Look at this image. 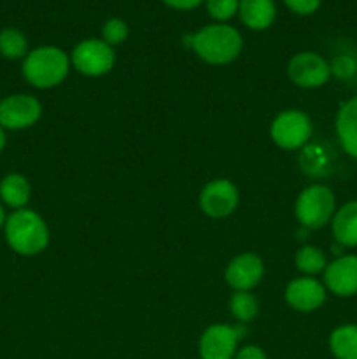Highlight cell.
<instances>
[{"instance_id": "6da1fadb", "label": "cell", "mask_w": 357, "mask_h": 359, "mask_svg": "<svg viewBox=\"0 0 357 359\" xmlns=\"http://www.w3.org/2000/svg\"><path fill=\"white\" fill-rule=\"evenodd\" d=\"M191 48L196 55L212 65L230 63L240 55L241 37L238 30L224 23L206 25L191 35Z\"/></svg>"}, {"instance_id": "7a4b0ae2", "label": "cell", "mask_w": 357, "mask_h": 359, "mask_svg": "<svg viewBox=\"0 0 357 359\" xmlns=\"http://www.w3.org/2000/svg\"><path fill=\"white\" fill-rule=\"evenodd\" d=\"M6 238L18 255L34 256L48 245L49 230L44 219L34 210L18 209L6 219Z\"/></svg>"}, {"instance_id": "3957f363", "label": "cell", "mask_w": 357, "mask_h": 359, "mask_svg": "<svg viewBox=\"0 0 357 359\" xmlns=\"http://www.w3.org/2000/svg\"><path fill=\"white\" fill-rule=\"evenodd\" d=\"M23 74L30 84L37 88H52L62 83L69 74V58L52 46L34 49L24 58Z\"/></svg>"}, {"instance_id": "277c9868", "label": "cell", "mask_w": 357, "mask_h": 359, "mask_svg": "<svg viewBox=\"0 0 357 359\" xmlns=\"http://www.w3.org/2000/svg\"><path fill=\"white\" fill-rule=\"evenodd\" d=\"M332 212H335V196L326 186H310L298 196L296 216L303 226L312 230L322 228L331 219Z\"/></svg>"}, {"instance_id": "5b68a950", "label": "cell", "mask_w": 357, "mask_h": 359, "mask_svg": "<svg viewBox=\"0 0 357 359\" xmlns=\"http://www.w3.org/2000/svg\"><path fill=\"white\" fill-rule=\"evenodd\" d=\"M114 49L107 42L88 39L72 51V63L84 76H104L114 67Z\"/></svg>"}, {"instance_id": "8992f818", "label": "cell", "mask_w": 357, "mask_h": 359, "mask_svg": "<svg viewBox=\"0 0 357 359\" xmlns=\"http://www.w3.org/2000/svg\"><path fill=\"white\" fill-rule=\"evenodd\" d=\"M312 121L304 112L286 111L272 123V139L282 149H298L310 140Z\"/></svg>"}, {"instance_id": "52a82bcc", "label": "cell", "mask_w": 357, "mask_h": 359, "mask_svg": "<svg viewBox=\"0 0 357 359\" xmlns=\"http://www.w3.org/2000/svg\"><path fill=\"white\" fill-rule=\"evenodd\" d=\"M41 102L31 95H10L0 102V126L9 130L28 128L41 118Z\"/></svg>"}, {"instance_id": "ba28073f", "label": "cell", "mask_w": 357, "mask_h": 359, "mask_svg": "<svg viewBox=\"0 0 357 359\" xmlns=\"http://www.w3.org/2000/svg\"><path fill=\"white\" fill-rule=\"evenodd\" d=\"M290 81L301 88H317L328 83L331 67L317 53H298L287 65Z\"/></svg>"}, {"instance_id": "9c48e42d", "label": "cell", "mask_w": 357, "mask_h": 359, "mask_svg": "<svg viewBox=\"0 0 357 359\" xmlns=\"http://www.w3.org/2000/svg\"><path fill=\"white\" fill-rule=\"evenodd\" d=\"M200 205L210 217L230 216L238 205L237 188L227 179H216L203 188Z\"/></svg>"}, {"instance_id": "30bf717a", "label": "cell", "mask_w": 357, "mask_h": 359, "mask_svg": "<svg viewBox=\"0 0 357 359\" xmlns=\"http://www.w3.org/2000/svg\"><path fill=\"white\" fill-rule=\"evenodd\" d=\"M240 330L226 325H214L203 333L200 340V356L202 359H233Z\"/></svg>"}, {"instance_id": "8fae6325", "label": "cell", "mask_w": 357, "mask_h": 359, "mask_svg": "<svg viewBox=\"0 0 357 359\" xmlns=\"http://www.w3.org/2000/svg\"><path fill=\"white\" fill-rule=\"evenodd\" d=\"M262 272L265 269H262V262L259 259V256L247 252V255H240L231 259L226 269V280L233 290L248 291L258 286Z\"/></svg>"}, {"instance_id": "7c38bea8", "label": "cell", "mask_w": 357, "mask_h": 359, "mask_svg": "<svg viewBox=\"0 0 357 359\" xmlns=\"http://www.w3.org/2000/svg\"><path fill=\"white\" fill-rule=\"evenodd\" d=\"M286 300L300 312H312L321 307L326 300V290L318 280L301 277L286 287Z\"/></svg>"}, {"instance_id": "4fadbf2b", "label": "cell", "mask_w": 357, "mask_h": 359, "mask_svg": "<svg viewBox=\"0 0 357 359\" xmlns=\"http://www.w3.org/2000/svg\"><path fill=\"white\" fill-rule=\"evenodd\" d=\"M324 280L338 297H352L357 293V256H342L328 265Z\"/></svg>"}, {"instance_id": "5bb4252c", "label": "cell", "mask_w": 357, "mask_h": 359, "mask_svg": "<svg viewBox=\"0 0 357 359\" xmlns=\"http://www.w3.org/2000/svg\"><path fill=\"white\" fill-rule=\"evenodd\" d=\"M238 14L251 30H265L275 21L276 7L273 0H240Z\"/></svg>"}, {"instance_id": "9a60e30c", "label": "cell", "mask_w": 357, "mask_h": 359, "mask_svg": "<svg viewBox=\"0 0 357 359\" xmlns=\"http://www.w3.org/2000/svg\"><path fill=\"white\" fill-rule=\"evenodd\" d=\"M336 133L343 149L357 160V97L340 109L336 118Z\"/></svg>"}, {"instance_id": "2e32d148", "label": "cell", "mask_w": 357, "mask_h": 359, "mask_svg": "<svg viewBox=\"0 0 357 359\" xmlns=\"http://www.w3.org/2000/svg\"><path fill=\"white\" fill-rule=\"evenodd\" d=\"M332 233L343 248L357 245V202L343 205L332 219Z\"/></svg>"}, {"instance_id": "e0dca14e", "label": "cell", "mask_w": 357, "mask_h": 359, "mask_svg": "<svg viewBox=\"0 0 357 359\" xmlns=\"http://www.w3.org/2000/svg\"><path fill=\"white\" fill-rule=\"evenodd\" d=\"M300 161L304 174L312 177H324L331 172V151L324 144H308Z\"/></svg>"}, {"instance_id": "ac0fdd59", "label": "cell", "mask_w": 357, "mask_h": 359, "mask_svg": "<svg viewBox=\"0 0 357 359\" xmlns=\"http://www.w3.org/2000/svg\"><path fill=\"white\" fill-rule=\"evenodd\" d=\"M0 198L14 209H21L30 200V184L20 174H9L0 181Z\"/></svg>"}, {"instance_id": "d6986e66", "label": "cell", "mask_w": 357, "mask_h": 359, "mask_svg": "<svg viewBox=\"0 0 357 359\" xmlns=\"http://www.w3.org/2000/svg\"><path fill=\"white\" fill-rule=\"evenodd\" d=\"M332 354L338 359H357V326H340L329 339Z\"/></svg>"}, {"instance_id": "ffe728a7", "label": "cell", "mask_w": 357, "mask_h": 359, "mask_svg": "<svg viewBox=\"0 0 357 359\" xmlns=\"http://www.w3.org/2000/svg\"><path fill=\"white\" fill-rule=\"evenodd\" d=\"M28 42L23 32L18 28H4L0 32V55L6 58L16 60L27 55Z\"/></svg>"}, {"instance_id": "44dd1931", "label": "cell", "mask_w": 357, "mask_h": 359, "mask_svg": "<svg viewBox=\"0 0 357 359\" xmlns=\"http://www.w3.org/2000/svg\"><path fill=\"white\" fill-rule=\"evenodd\" d=\"M230 311L238 321L247 323V321H252V319L258 316L259 305H258V300H255L248 291H237V293L231 297Z\"/></svg>"}, {"instance_id": "7402d4cb", "label": "cell", "mask_w": 357, "mask_h": 359, "mask_svg": "<svg viewBox=\"0 0 357 359\" xmlns=\"http://www.w3.org/2000/svg\"><path fill=\"white\" fill-rule=\"evenodd\" d=\"M296 266L300 272L314 276V273L322 272L326 269V256L322 255L321 249L304 245L296 252Z\"/></svg>"}, {"instance_id": "603a6c76", "label": "cell", "mask_w": 357, "mask_h": 359, "mask_svg": "<svg viewBox=\"0 0 357 359\" xmlns=\"http://www.w3.org/2000/svg\"><path fill=\"white\" fill-rule=\"evenodd\" d=\"M102 37H104L102 41L107 42L108 46L121 44L128 37V25L122 20H119V18L107 20L104 23V28H102Z\"/></svg>"}, {"instance_id": "cb8c5ba5", "label": "cell", "mask_w": 357, "mask_h": 359, "mask_svg": "<svg viewBox=\"0 0 357 359\" xmlns=\"http://www.w3.org/2000/svg\"><path fill=\"white\" fill-rule=\"evenodd\" d=\"M206 11L217 21H227L238 13L240 0H205Z\"/></svg>"}, {"instance_id": "d4e9b609", "label": "cell", "mask_w": 357, "mask_h": 359, "mask_svg": "<svg viewBox=\"0 0 357 359\" xmlns=\"http://www.w3.org/2000/svg\"><path fill=\"white\" fill-rule=\"evenodd\" d=\"M322 0H284L287 7H289L293 13L301 14V16H308V14L315 13L321 6Z\"/></svg>"}, {"instance_id": "484cf974", "label": "cell", "mask_w": 357, "mask_h": 359, "mask_svg": "<svg viewBox=\"0 0 357 359\" xmlns=\"http://www.w3.org/2000/svg\"><path fill=\"white\" fill-rule=\"evenodd\" d=\"M332 72L340 77H350L354 74V62L349 56H340L335 60V65H332Z\"/></svg>"}, {"instance_id": "4316f807", "label": "cell", "mask_w": 357, "mask_h": 359, "mask_svg": "<svg viewBox=\"0 0 357 359\" xmlns=\"http://www.w3.org/2000/svg\"><path fill=\"white\" fill-rule=\"evenodd\" d=\"M234 359H266V354L262 353V349H259V347L247 346L241 351H238Z\"/></svg>"}, {"instance_id": "83f0119b", "label": "cell", "mask_w": 357, "mask_h": 359, "mask_svg": "<svg viewBox=\"0 0 357 359\" xmlns=\"http://www.w3.org/2000/svg\"><path fill=\"white\" fill-rule=\"evenodd\" d=\"M167 6L174 7V9H178V11H189V9H195V7H198L200 4L205 2V0H163Z\"/></svg>"}, {"instance_id": "f1b7e54d", "label": "cell", "mask_w": 357, "mask_h": 359, "mask_svg": "<svg viewBox=\"0 0 357 359\" xmlns=\"http://www.w3.org/2000/svg\"><path fill=\"white\" fill-rule=\"evenodd\" d=\"M6 147V132H4V128L0 126V151Z\"/></svg>"}, {"instance_id": "f546056e", "label": "cell", "mask_w": 357, "mask_h": 359, "mask_svg": "<svg viewBox=\"0 0 357 359\" xmlns=\"http://www.w3.org/2000/svg\"><path fill=\"white\" fill-rule=\"evenodd\" d=\"M4 224H6V214H4L2 205H0V228H2Z\"/></svg>"}]
</instances>
